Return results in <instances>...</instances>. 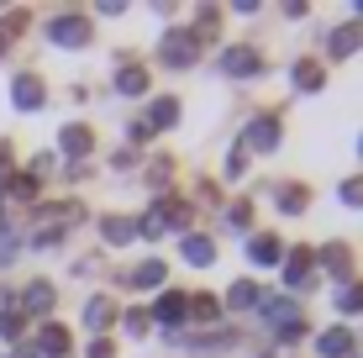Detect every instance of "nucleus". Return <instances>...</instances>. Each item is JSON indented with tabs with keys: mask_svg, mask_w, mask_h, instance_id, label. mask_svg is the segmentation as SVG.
Masks as SVG:
<instances>
[{
	"mask_svg": "<svg viewBox=\"0 0 363 358\" xmlns=\"http://www.w3.org/2000/svg\"><path fill=\"white\" fill-rule=\"evenodd\" d=\"M158 53H164V64H169V69H190L195 58H200V43H195V37L184 32V27H174L164 43H158Z\"/></svg>",
	"mask_w": 363,
	"mask_h": 358,
	"instance_id": "1",
	"label": "nucleus"
},
{
	"mask_svg": "<svg viewBox=\"0 0 363 358\" xmlns=\"http://www.w3.org/2000/svg\"><path fill=\"white\" fill-rule=\"evenodd\" d=\"M48 37H53L58 47H84L90 43V21L84 16H53L48 21Z\"/></svg>",
	"mask_w": 363,
	"mask_h": 358,
	"instance_id": "2",
	"label": "nucleus"
},
{
	"mask_svg": "<svg viewBox=\"0 0 363 358\" xmlns=\"http://www.w3.org/2000/svg\"><path fill=\"white\" fill-rule=\"evenodd\" d=\"M264 69V58H258V47H227L221 53V74H232V79H247V74Z\"/></svg>",
	"mask_w": 363,
	"mask_h": 358,
	"instance_id": "3",
	"label": "nucleus"
},
{
	"mask_svg": "<svg viewBox=\"0 0 363 358\" xmlns=\"http://www.w3.org/2000/svg\"><path fill=\"white\" fill-rule=\"evenodd\" d=\"M43 79L37 74H16V84H11V101H16V111H43Z\"/></svg>",
	"mask_w": 363,
	"mask_h": 358,
	"instance_id": "4",
	"label": "nucleus"
},
{
	"mask_svg": "<svg viewBox=\"0 0 363 358\" xmlns=\"http://www.w3.org/2000/svg\"><path fill=\"white\" fill-rule=\"evenodd\" d=\"M258 316H269L274 327H295L300 322V306L295 301H279V295H258Z\"/></svg>",
	"mask_w": 363,
	"mask_h": 358,
	"instance_id": "5",
	"label": "nucleus"
},
{
	"mask_svg": "<svg viewBox=\"0 0 363 358\" xmlns=\"http://www.w3.org/2000/svg\"><path fill=\"white\" fill-rule=\"evenodd\" d=\"M179 253H184V264H195V269L216 264V242H211V237H200V232H190V237L179 242Z\"/></svg>",
	"mask_w": 363,
	"mask_h": 358,
	"instance_id": "6",
	"label": "nucleus"
},
{
	"mask_svg": "<svg viewBox=\"0 0 363 358\" xmlns=\"http://www.w3.org/2000/svg\"><path fill=\"white\" fill-rule=\"evenodd\" d=\"M58 147H64V153H74V158H84L95 147V138H90V127H84V121H69L64 132H58Z\"/></svg>",
	"mask_w": 363,
	"mask_h": 358,
	"instance_id": "7",
	"label": "nucleus"
},
{
	"mask_svg": "<svg viewBox=\"0 0 363 358\" xmlns=\"http://www.w3.org/2000/svg\"><path fill=\"white\" fill-rule=\"evenodd\" d=\"M174 121H179V101H174V95H158V101L147 106V121H143V127L158 132V127H174Z\"/></svg>",
	"mask_w": 363,
	"mask_h": 358,
	"instance_id": "8",
	"label": "nucleus"
},
{
	"mask_svg": "<svg viewBox=\"0 0 363 358\" xmlns=\"http://www.w3.org/2000/svg\"><path fill=\"white\" fill-rule=\"evenodd\" d=\"M274 142H279V121H274V116H258L253 127H247V147H258V153H274Z\"/></svg>",
	"mask_w": 363,
	"mask_h": 358,
	"instance_id": "9",
	"label": "nucleus"
},
{
	"mask_svg": "<svg viewBox=\"0 0 363 358\" xmlns=\"http://www.w3.org/2000/svg\"><path fill=\"white\" fill-rule=\"evenodd\" d=\"M284 285H290V290H311V253L306 248L284 258Z\"/></svg>",
	"mask_w": 363,
	"mask_h": 358,
	"instance_id": "10",
	"label": "nucleus"
},
{
	"mask_svg": "<svg viewBox=\"0 0 363 358\" xmlns=\"http://www.w3.org/2000/svg\"><path fill=\"white\" fill-rule=\"evenodd\" d=\"M111 316H116V306H111L106 295H90V301H84V327H90V332H106Z\"/></svg>",
	"mask_w": 363,
	"mask_h": 358,
	"instance_id": "11",
	"label": "nucleus"
},
{
	"mask_svg": "<svg viewBox=\"0 0 363 358\" xmlns=\"http://www.w3.org/2000/svg\"><path fill=\"white\" fill-rule=\"evenodd\" d=\"M327 358H353V332L347 327H332V332H321V342H316Z\"/></svg>",
	"mask_w": 363,
	"mask_h": 358,
	"instance_id": "12",
	"label": "nucleus"
},
{
	"mask_svg": "<svg viewBox=\"0 0 363 358\" xmlns=\"http://www.w3.org/2000/svg\"><path fill=\"white\" fill-rule=\"evenodd\" d=\"M327 47H332V53H337V58H347V53H358V47H363V27H358V21H347V27H337Z\"/></svg>",
	"mask_w": 363,
	"mask_h": 358,
	"instance_id": "13",
	"label": "nucleus"
},
{
	"mask_svg": "<svg viewBox=\"0 0 363 358\" xmlns=\"http://www.w3.org/2000/svg\"><path fill=\"white\" fill-rule=\"evenodd\" d=\"M127 285H137V290H158V285H164V264H158V258L137 264L132 274H127Z\"/></svg>",
	"mask_w": 363,
	"mask_h": 358,
	"instance_id": "14",
	"label": "nucleus"
},
{
	"mask_svg": "<svg viewBox=\"0 0 363 358\" xmlns=\"http://www.w3.org/2000/svg\"><path fill=\"white\" fill-rule=\"evenodd\" d=\"M100 232H106V242H116V248H121V242L137 237V221H127V216H106V221H100Z\"/></svg>",
	"mask_w": 363,
	"mask_h": 358,
	"instance_id": "15",
	"label": "nucleus"
},
{
	"mask_svg": "<svg viewBox=\"0 0 363 358\" xmlns=\"http://www.w3.org/2000/svg\"><path fill=\"white\" fill-rule=\"evenodd\" d=\"M21 306H27L32 316H48V311H53V285H27V295H21Z\"/></svg>",
	"mask_w": 363,
	"mask_h": 358,
	"instance_id": "16",
	"label": "nucleus"
},
{
	"mask_svg": "<svg viewBox=\"0 0 363 358\" xmlns=\"http://www.w3.org/2000/svg\"><path fill=\"white\" fill-rule=\"evenodd\" d=\"M247 258H253V264H279L284 248H279L274 237H253V242H247Z\"/></svg>",
	"mask_w": 363,
	"mask_h": 358,
	"instance_id": "17",
	"label": "nucleus"
},
{
	"mask_svg": "<svg viewBox=\"0 0 363 358\" xmlns=\"http://www.w3.org/2000/svg\"><path fill=\"white\" fill-rule=\"evenodd\" d=\"M321 264H327V269H332V274H337V279H342V274H347V269H353V253H347V248H342V242H332V248H321Z\"/></svg>",
	"mask_w": 363,
	"mask_h": 358,
	"instance_id": "18",
	"label": "nucleus"
},
{
	"mask_svg": "<svg viewBox=\"0 0 363 358\" xmlns=\"http://www.w3.org/2000/svg\"><path fill=\"white\" fill-rule=\"evenodd\" d=\"M116 90H121V95H147V74L137 69V64L121 69V74H116Z\"/></svg>",
	"mask_w": 363,
	"mask_h": 358,
	"instance_id": "19",
	"label": "nucleus"
},
{
	"mask_svg": "<svg viewBox=\"0 0 363 358\" xmlns=\"http://www.w3.org/2000/svg\"><path fill=\"white\" fill-rule=\"evenodd\" d=\"M279 211H284V216L306 211V184H284V190H279Z\"/></svg>",
	"mask_w": 363,
	"mask_h": 358,
	"instance_id": "20",
	"label": "nucleus"
},
{
	"mask_svg": "<svg viewBox=\"0 0 363 358\" xmlns=\"http://www.w3.org/2000/svg\"><path fill=\"white\" fill-rule=\"evenodd\" d=\"M158 322H169V327L184 322V295H164V301H158Z\"/></svg>",
	"mask_w": 363,
	"mask_h": 358,
	"instance_id": "21",
	"label": "nucleus"
},
{
	"mask_svg": "<svg viewBox=\"0 0 363 358\" xmlns=\"http://www.w3.org/2000/svg\"><path fill=\"white\" fill-rule=\"evenodd\" d=\"M337 311H347V316L363 311V279H358V285H342V290H337Z\"/></svg>",
	"mask_w": 363,
	"mask_h": 358,
	"instance_id": "22",
	"label": "nucleus"
},
{
	"mask_svg": "<svg viewBox=\"0 0 363 358\" xmlns=\"http://www.w3.org/2000/svg\"><path fill=\"white\" fill-rule=\"evenodd\" d=\"M184 316H195V322H216V301H211V295H195V301H184Z\"/></svg>",
	"mask_w": 363,
	"mask_h": 358,
	"instance_id": "23",
	"label": "nucleus"
},
{
	"mask_svg": "<svg viewBox=\"0 0 363 358\" xmlns=\"http://www.w3.org/2000/svg\"><path fill=\"white\" fill-rule=\"evenodd\" d=\"M321 84H327V79H321L316 64H295V90H321Z\"/></svg>",
	"mask_w": 363,
	"mask_h": 358,
	"instance_id": "24",
	"label": "nucleus"
},
{
	"mask_svg": "<svg viewBox=\"0 0 363 358\" xmlns=\"http://www.w3.org/2000/svg\"><path fill=\"white\" fill-rule=\"evenodd\" d=\"M64 348H69V332H64V327H43V353L64 358Z\"/></svg>",
	"mask_w": 363,
	"mask_h": 358,
	"instance_id": "25",
	"label": "nucleus"
},
{
	"mask_svg": "<svg viewBox=\"0 0 363 358\" xmlns=\"http://www.w3.org/2000/svg\"><path fill=\"white\" fill-rule=\"evenodd\" d=\"M227 306H237V311H242V306H258V285H232V295H227Z\"/></svg>",
	"mask_w": 363,
	"mask_h": 358,
	"instance_id": "26",
	"label": "nucleus"
},
{
	"mask_svg": "<svg viewBox=\"0 0 363 358\" xmlns=\"http://www.w3.org/2000/svg\"><path fill=\"white\" fill-rule=\"evenodd\" d=\"M190 348H195V353H221V348H232V332H216V337H195Z\"/></svg>",
	"mask_w": 363,
	"mask_h": 358,
	"instance_id": "27",
	"label": "nucleus"
},
{
	"mask_svg": "<svg viewBox=\"0 0 363 358\" xmlns=\"http://www.w3.org/2000/svg\"><path fill=\"white\" fill-rule=\"evenodd\" d=\"M11 190H16L21 201H32V195H37V179H32V174H21V179H11Z\"/></svg>",
	"mask_w": 363,
	"mask_h": 358,
	"instance_id": "28",
	"label": "nucleus"
},
{
	"mask_svg": "<svg viewBox=\"0 0 363 358\" xmlns=\"http://www.w3.org/2000/svg\"><path fill=\"white\" fill-rule=\"evenodd\" d=\"M342 201H347V206H363V179H347V184H342Z\"/></svg>",
	"mask_w": 363,
	"mask_h": 358,
	"instance_id": "29",
	"label": "nucleus"
},
{
	"mask_svg": "<svg viewBox=\"0 0 363 358\" xmlns=\"http://www.w3.org/2000/svg\"><path fill=\"white\" fill-rule=\"evenodd\" d=\"M16 332H21V316L6 311V316H0V337H16Z\"/></svg>",
	"mask_w": 363,
	"mask_h": 358,
	"instance_id": "30",
	"label": "nucleus"
},
{
	"mask_svg": "<svg viewBox=\"0 0 363 358\" xmlns=\"http://www.w3.org/2000/svg\"><path fill=\"white\" fill-rule=\"evenodd\" d=\"M127 332H132V337H143V332H147V316L132 311V316H127Z\"/></svg>",
	"mask_w": 363,
	"mask_h": 358,
	"instance_id": "31",
	"label": "nucleus"
},
{
	"mask_svg": "<svg viewBox=\"0 0 363 358\" xmlns=\"http://www.w3.org/2000/svg\"><path fill=\"white\" fill-rule=\"evenodd\" d=\"M242 169H247V153H242V147H237V153L227 158V174H242Z\"/></svg>",
	"mask_w": 363,
	"mask_h": 358,
	"instance_id": "32",
	"label": "nucleus"
},
{
	"mask_svg": "<svg viewBox=\"0 0 363 358\" xmlns=\"http://www.w3.org/2000/svg\"><path fill=\"white\" fill-rule=\"evenodd\" d=\"M11 258H16V242H11L6 232H0V264H11Z\"/></svg>",
	"mask_w": 363,
	"mask_h": 358,
	"instance_id": "33",
	"label": "nucleus"
},
{
	"mask_svg": "<svg viewBox=\"0 0 363 358\" xmlns=\"http://www.w3.org/2000/svg\"><path fill=\"white\" fill-rule=\"evenodd\" d=\"M11 184V158H6V147H0V190Z\"/></svg>",
	"mask_w": 363,
	"mask_h": 358,
	"instance_id": "34",
	"label": "nucleus"
},
{
	"mask_svg": "<svg viewBox=\"0 0 363 358\" xmlns=\"http://www.w3.org/2000/svg\"><path fill=\"white\" fill-rule=\"evenodd\" d=\"M90 358H111V342H90Z\"/></svg>",
	"mask_w": 363,
	"mask_h": 358,
	"instance_id": "35",
	"label": "nucleus"
},
{
	"mask_svg": "<svg viewBox=\"0 0 363 358\" xmlns=\"http://www.w3.org/2000/svg\"><path fill=\"white\" fill-rule=\"evenodd\" d=\"M6 47H11V37H6V27H0V53H6Z\"/></svg>",
	"mask_w": 363,
	"mask_h": 358,
	"instance_id": "36",
	"label": "nucleus"
},
{
	"mask_svg": "<svg viewBox=\"0 0 363 358\" xmlns=\"http://www.w3.org/2000/svg\"><path fill=\"white\" fill-rule=\"evenodd\" d=\"M358 158H363V138H358Z\"/></svg>",
	"mask_w": 363,
	"mask_h": 358,
	"instance_id": "37",
	"label": "nucleus"
}]
</instances>
